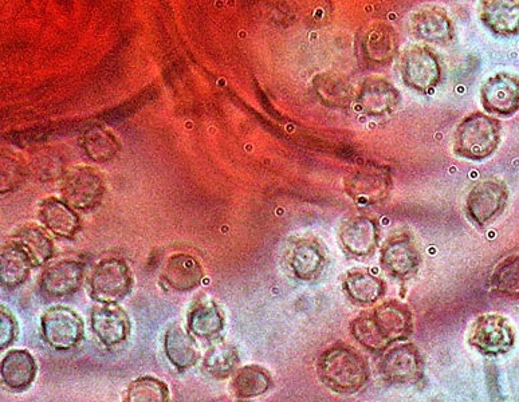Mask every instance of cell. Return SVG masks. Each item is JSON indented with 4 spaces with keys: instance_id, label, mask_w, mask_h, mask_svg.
Listing matches in <instances>:
<instances>
[{
    "instance_id": "cell-1",
    "label": "cell",
    "mask_w": 519,
    "mask_h": 402,
    "mask_svg": "<svg viewBox=\"0 0 519 402\" xmlns=\"http://www.w3.org/2000/svg\"><path fill=\"white\" fill-rule=\"evenodd\" d=\"M414 330L410 307L397 301L380 303L351 322L353 337L372 353L387 352Z\"/></svg>"
},
{
    "instance_id": "cell-2",
    "label": "cell",
    "mask_w": 519,
    "mask_h": 402,
    "mask_svg": "<svg viewBox=\"0 0 519 402\" xmlns=\"http://www.w3.org/2000/svg\"><path fill=\"white\" fill-rule=\"evenodd\" d=\"M318 377L334 393L360 392L369 381V366L352 346L334 344L321 353L317 361Z\"/></svg>"
},
{
    "instance_id": "cell-3",
    "label": "cell",
    "mask_w": 519,
    "mask_h": 402,
    "mask_svg": "<svg viewBox=\"0 0 519 402\" xmlns=\"http://www.w3.org/2000/svg\"><path fill=\"white\" fill-rule=\"evenodd\" d=\"M501 133V122L497 118L481 112L471 113L455 130V155L471 161L485 160L497 151Z\"/></svg>"
},
{
    "instance_id": "cell-4",
    "label": "cell",
    "mask_w": 519,
    "mask_h": 402,
    "mask_svg": "<svg viewBox=\"0 0 519 402\" xmlns=\"http://www.w3.org/2000/svg\"><path fill=\"white\" fill-rule=\"evenodd\" d=\"M401 80L414 92L427 94L442 81V63L438 55L426 46H412L401 54Z\"/></svg>"
},
{
    "instance_id": "cell-5",
    "label": "cell",
    "mask_w": 519,
    "mask_h": 402,
    "mask_svg": "<svg viewBox=\"0 0 519 402\" xmlns=\"http://www.w3.org/2000/svg\"><path fill=\"white\" fill-rule=\"evenodd\" d=\"M469 345L486 357L503 356L515 345L513 325L503 315L483 314L471 325Z\"/></svg>"
},
{
    "instance_id": "cell-6",
    "label": "cell",
    "mask_w": 519,
    "mask_h": 402,
    "mask_svg": "<svg viewBox=\"0 0 519 402\" xmlns=\"http://www.w3.org/2000/svg\"><path fill=\"white\" fill-rule=\"evenodd\" d=\"M90 295L102 305H116L131 293L133 278L124 260L106 259L98 263L89 281Z\"/></svg>"
},
{
    "instance_id": "cell-7",
    "label": "cell",
    "mask_w": 519,
    "mask_h": 402,
    "mask_svg": "<svg viewBox=\"0 0 519 402\" xmlns=\"http://www.w3.org/2000/svg\"><path fill=\"white\" fill-rule=\"evenodd\" d=\"M422 256L410 232L392 234L381 247L380 264L397 281H408L418 273Z\"/></svg>"
},
{
    "instance_id": "cell-8",
    "label": "cell",
    "mask_w": 519,
    "mask_h": 402,
    "mask_svg": "<svg viewBox=\"0 0 519 402\" xmlns=\"http://www.w3.org/2000/svg\"><path fill=\"white\" fill-rule=\"evenodd\" d=\"M509 191L501 180H483L475 184L466 199V215L475 226L485 227L505 211Z\"/></svg>"
},
{
    "instance_id": "cell-9",
    "label": "cell",
    "mask_w": 519,
    "mask_h": 402,
    "mask_svg": "<svg viewBox=\"0 0 519 402\" xmlns=\"http://www.w3.org/2000/svg\"><path fill=\"white\" fill-rule=\"evenodd\" d=\"M41 323L45 341L55 350L76 348L84 337V323L68 307L57 306L47 310Z\"/></svg>"
},
{
    "instance_id": "cell-10",
    "label": "cell",
    "mask_w": 519,
    "mask_h": 402,
    "mask_svg": "<svg viewBox=\"0 0 519 402\" xmlns=\"http://www.w3.org/2000/svg\"><path fill=\"white\" fill-rule=\"evenodd\" d=\"M104 181L88 167L73 169L62 184V197L74 210L92 211L101 203Z\"/></svg>"
},
{
    "instance_id": "cell-11",
    "label": "cell",
    "mask_w": 519,
    "mask_h": 402,
    "mask_svg": "<svg viewBox=\"0 0 519 402\" xmlns=\"http://www.w3.org/2000/svg\"><path fill=\"white\" fill-rule=\"evenodd\" d=\"M338 240L346 254L353 258H368L379 246V224L371 216L353 215L342 222Z\"/></svg>"
},
{
    "instance_id": "cell-12",
    "label": "cell",
    "mask_w": 519,
    "mask_h": 402,
    "mask_svg": "<svg viewBox=\"0 0 519 402\" xmlns=\"http://www.w3.org/2000/svg\"><path fill=\"white\" fill-rule=\"evenodd\" d=\"M380 373L391 384H414L423 376V358L414 344L389 348L380 362Z\"/></svg>"
},
{
    "instance_id": "cell-13",
    "label": "cell",
    "mask_w": 519,
    "mask_h": 402,
    "mask_svg": "<svg viewBox=\"0 0 519 402\" xmlns=\"http://www.w3.org/2000/svg\"><path fill=\"white\" fill-rule=\"evenodd\" d=\"M481 101L487 113L513 116L519 110V77L510 73L490 77L482 86Z\"/></svg>"
},
{
    "instance_id": "cell-14",
    "label": "cell",
    "mask_w": 519,
    "mask_h": 402,
    "mask_svg": "<svg viewBox=\"0 0 519 402\" xmlns=\"http://www.w3.org/2000/svg\"><path fill=\"white\" fill-rule=\"evenodd\" d=\"M361 112L371 117H384L399 108L401 96L396 86L383 77H369L357 94Z\"/></svg>"
},
{
    "instance_id": "cell-15",
    "label": "cell",
    "mask_w": 519,
    "mask_h": 402,
    "mask_svg": "<svg viewBox=\"0 0 519 402\" xmlns=\"http://www.w3.org/2000/svg\"><path fill=\"white\" fill-rule=\"evenodd\" d=\"M411 34L419 41L447 45L455 37L454 23L443 9L424 7L410 19Z\"/></svg>"
},
{
    "instance_id": "cell-16",
    "label": "cell",
    "mask_w": 519,
    "mask_h": 402,
    "mask_svg": "<svg viewBox=\"0 0 519 402\" xmlns=\"http://www.w3.org/2000/svg\"><path fill=\"white\" fill-rule=\"evenodd\" d=\"M84 279V267L76 260H61L43 271L39 287L46 297L62 298L77 293Z\"/></svg>"
},
{
    "instance_id": "cell-17",
    "label": "cell",
    "mask_w": 519,
    "mask_h": 402,
    "mask_svg": "<svg viewBox=\"0 0 519 402\" xmlns=\"http://www.w3.org/2000/svg\"><path fill=\"white\" fill-rule=\"evenodd\" d=\"M289 266L300 281H314L324 273L326 254L316 239L302 238L294 242L289 252Z\"/></svg>"
},
{
    "instance_id": "cell-18",
    "label": "cell",
    "mask_w": 519,
    "mask_h": 402,
    "mask_svg": "<svg viewBox=\"0 0 519 402\" xmlns=\"http://www.w3.org/2000/svg\"><path fill=\"white\" fill-rule=\"evenodd\" d=\"M92 329L102 344L113 348L127 340L131 325L127 314L119 306L102 305L92 311Z\"/></svg>"
},
{
    "instance_id": "cell-19",
    "label": "cell",
    "mask_w": 519,
    "mask_h": 402,
    "mask_svg": "<svg viewBox=\"0 0 519 402\" xmlns=\"http://www.w3.org/2000/svg\"><path fill=\"white\" fill-rule=\"evenodd\" d=\"M391 177L383 169L363 168L346 180V191L360 203H377L388 195Z\"/></svg>"
},
{
    "instance_id": "cell-20",
    "label": "cell",
    "mask_w": 519,
    "mask_h": 402,
    "mask_svg": "<svg viewBox=\"0 0 519 402\" xmlns=\"http://www.w3.org/2000/svg\"><path fill=\"white\" fill-rule=\"evenodd\" d=\"M479 18L486 29L499 37L519 34V2L487 0L479 6Z\"/></svg>"
},
{
    "instance_id": "cell-21",
    "label": "cell",
    "mask_w": 519,
    "mask_h": 402,
    "mask_svg": "<svg viewBox=\"0 0 519 402\" xmlns=\"http://www.w3.org/2000/svg\"><path fill=\"white\" fill-rule=\"evenodd\" d=\"M342 291L357 305H375L387 293L383 279L364 268H353L342 279Z\"/></svg>"
},
{
    "instance_id": "cell-22",
    "label": "cell",
    "mask_w": 519,
    "mask_h": 402,
    "mask_svg": "<svg viewBox=\"0 0 519 402\" xmlns=\"http://www.w3.org/2000/svg\"><path fill=\"white\" fill-rule=\"evenodd\" d=\"M38 218L43 226L57 236L73 239L81 230L80 218L64 200L49 197L39 206Z\"/></svg>"
},
{
    "instance_id": "cell-23",
    "label": "cell",
    "mask_w": 519,
    "mask_h": 402,
    "mask_svg": "<svg viewBox=\"0 0 519 402\" xmlns=\"http://www.w3.org/2000/svg\"><path fill=\"white\" fill-rule=\"evenodd\" d=\"M37 374L34 357L26 350H11L2 361V381L7 388L21 392L29 388Z\"/></svg>"
},
{
    "instance_id": "cell-24",
    "label": "cell",
    "mask_w": 519,
    "mask_h": 402,
    "mask_svg": "<svg viewBox=\"0 0 519 402\" xmlns=\"http://www.w3.org/2000/svg\"><path fill=\"white\" fill-rule=\"evenodd\" d=\"M164 346L168 360L179 370L191 369L199 360L198 345L182 326L169 327Z\"/></svg>"
},
{
    "instance_id": "cell-25",
    "label": "cell",
    "mask_w": 519,
    "mask_h": 402,
    "mask_svg": "<svg viewBox=\"0 0 519 402\" xmlns=\"http://www.w3.org/2000/svg\"><path fill=\"white\" fill-rule=\"evenodd\" d=\"M0 281L5 287H18L29 278L31 262L29 254L18 242L7 243L0 255Z\"/></svg>"
},
{
    "instance_id": "cell-26",
    "label": "cell",
    "mask_w": 519,
    "mask_h": 402,
    "mask_svg": "<svg viewBox=\"0 0 519 402\" xmlns=\"http://www.w3.org/2000/svg\"><path fill=\"white\" fill-rule=\"evenodd\" d=\"M203 271L200 264L192 256L179 254L173 256L165 270L168 285L175 290L187 291L199 286Z\"/></svg>"
},
{
    "instance_id": "cell-27",
    "label": "cell",
    "mask_w": 519,
    "mask_h": 402,
    "mask_svg": "<svg viewBox=\"0 0 519 402\" xmlns=\"http://www.w3.org/2000/svg\"><path fill=\"white\" fill-rule=\"evenodd\" d=\"M188 330L202 340H212L223 329V317L212 301L199 302L188 314Z\"/></svg>"
},
{
    "instance_id": "cell-28",
    "label": "cell",
    "mask_w": 519,
    "mask_h": 402,
    "mask_svg": "<svg viewBox=\"0 0 519 402\" xmlns=\"http://www.w3.org/2000/svg\"><path fill=\"white\" fill-rule=\"evenodd\" d=\"M271 386L270 374L261 366H245L235 374L233 392L241 400L262 396Z\"/></svg>"
},
{
    "instance_id": "cell-29",
    "label": "cell",
    "mask_w": 519,
    "mask_h": 402,
    "mask_svg": "<svg viewBox=\"0 0 519 402\" xmlns=\"http://www.w3.org/2000/svg\"><path fill=\"white\" fill-rule=\"evenodd\" d=\"M491 289L505 297H519V254L507 256L494 268Z\"/></svg>"
},
{
    "instance_id": "cell-30",
    "label": "cell",
    "mask_w": 519,
    "mask_h": 402,
    "mask_svg": "<svg viewBox=\"0 0 519 402\" xmlns=\"http://www.w3.org/2000/svg\"><path fill=\"white\" fill-rule=\"evenodd\" d=\"M15 238L25 248L34 266H43L53 256L51 239L37 227L23 228Z\"/></svg>"
},
{
    "instance_id": "cell-31",
    "label": "cell",
    "mask_w": 519,
    "mask_h": 402,
    "mask_svg": "<svg viewBox=\"0 0 519 402\" xmlns=\"http://www.w3.org/2000/svg\"><path fill=\"white\" fill-rule=\"evenodd\" d=\"M396 47V34L389 26L375 27L364 39L365 54L371 61L388 62L395 54Z\"/></svg>"
},
{
    "instance_id": "cell-32",
    "label": "cell",
    "mask_w": 519,
    "mask_h": 402,
    "mask_svg": "<svg viewBox=\"0 0 519 402\" xmlns=\"http://www.w3.org/2000/svg\"><path fill=\"white\" fill-rule=\"evenodd\" d=\"M239 356L234 346L224 344H216L208 350L206 358H204L203 366L207 373L216 378H227L233 374L237 368Z\"/></svg>"
},
{
    "instance_id": "cell-33",
    "label": "cell",
    "mask_w": 519,
    "mask_h": 402,
    "mask_svg": "<svg viewBox=\"0 0 519 402\" xmlns=\"http://www.w3.org/2000/svg\"><path fill=\"white\" fill-rule=\"evenodd\" d=\"M82 147H84L86 155L98 163L112 159L120 148L112 134L100 128H94L85 133Z\"/></svg>"
},
{
    "instance_id": "cell-34",
    "label": "cell",
    "mask_w": 519,
    "mask_h": 402,
    "mask_svg": "<svg viewBox=\"0 0 519 402\" xmlns=\"http://www.w3.org/2000/svg\"><path fill=\"white\" fill-rule=\"evenodd\" d=\"M168 386L155 377L137 378L129 385L127 402H168Z\"/></svg>"
},
{
    "instance_id": "cell-35",
    "label": "cell",
    "mask_w": 519,
    "mask_h": 402,
    "mask_svg": "<svg viewBox=\"0 0 519 402\" xmlns=\"http://www.w3.org/2000/svg\"><path fill=\"white\" fill-rule=\"evenodd\" d=\"M0 327H2L0 348L7 349L13 344L15 337H17V321L3 306L2 310H0Z\"/></svg>"
}]
</instances>
